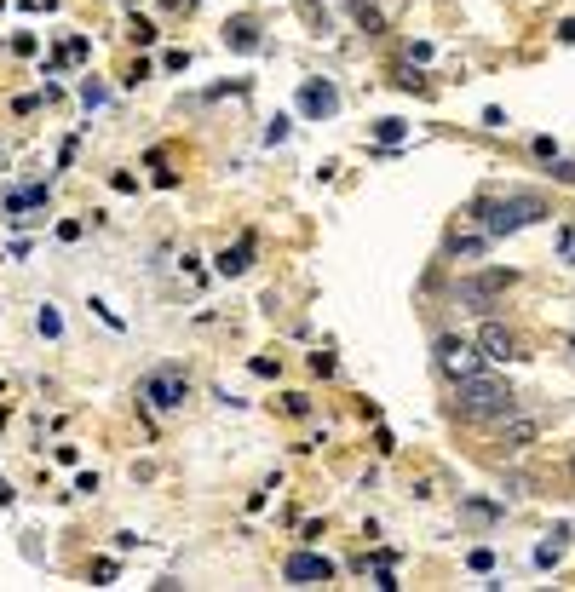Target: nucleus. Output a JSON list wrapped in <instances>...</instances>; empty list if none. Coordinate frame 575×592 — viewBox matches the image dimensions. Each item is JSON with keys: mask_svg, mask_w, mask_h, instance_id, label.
I'll return each mask as SVG.
<instances>
[{"mask_svg": "<svg viewBox=\"0 0 575 592\" xmlns=\"http://www.w3.org/2000/svg\"><path fill=\"white\" fill-rule=\"evenodd\" d=\"M518 409V391L506 386V380H489V374H466L455 380V414L460 420H506V414Z\"/></svg>", "mask_w": 575, "mask_h": 592, "instance_id": "f257e3e1", "label": "nucleus"}, {"mask_svg": "<svg viewBox=\"0 0 575 592\" xmlns=\"http://www.w3.org/2000/svg\"><path fill=\"white\" fill-rule=\"evenodd\" d=\"M547 219V202L541 196H506V202H478V225L489 236H512V230Z\"/></svg>", "mask_w": 575, "mask_h": 592, "instance_id": "f03ea898", "label": "nucleus"}, {"mask_svg": "<svg viewBox=\"0 0 575 592\" xmlns=\"http://www.w3.org/2000/svg\"><path fill=\"white\" fill-rule=\"evenodd\" d=\"M437 368H443L449 380L483 374V351H478V345H466V340H455V334H443V340H437Z\"/></svg>", "mask_w": 575, "mask_h": 592, "instance_id": "7ed1b4c3", "label": "nucleus"}, {"mask_svg": "<svg viewBox=\"0 0 575 592\" xmlns=\"http://www.w3.org/2000/svg\"><path fill=\"white\" fill-rule=\"evenodd\" d=\"M282 575H288L294 587H328V581H334V564H328L322 552H294V558L282 564Z\"/></svg>", "mask_w": 575, "mask_h": 592, "instance_id": "20e7f679", "label": "nucleus"}, {"mask_svg": "<svg viewBox=\"0 0 575 592\" xmlns=\"http://www.w3.org/2000/svg\"><path fill=\"white\" fill-rule=\"evenodd\" d=\"M184 397H190V386H184L179 374H150V380H144V403H150V409H179Z\"/></svg>", "mask_w": 575, "mask_h": 592, "instance_id": "39448f33", "label": "nucleus"}, {"mask_svg": "<svg viewBox=\"0 0 575 592\" xmlns=\"http://www.w3.org/2000/svg\"><path fill=\"white\" fill-rule=\"evenodd\" d=\"M501 288H512V271H489V276H478V282H460V299H466L472 311H489V299L501 294Z\"/></svg>", "mask_w": 575, "mask_h": 592, "instance_id": "423d86ee", "label": "nucleus"}, {"mask_svg": "<svg viewBox=\"0 0 575 592\" xmlns=\"http://www.w3.org/2000/svg\"><path fill=\"white\" fill-rule=\"evenodd\" d=\"M299 110H305V115H317V121H322V115H334V110H340V92L328 87V81H305V87H299Z\"/></svg>", "mask_w": 575, "mask_h": 592, "instance_id": "0eeeda50", "label": "nucleus"}, {"mask_svg": "<svg viewBox=\"0 0 575 592\" xmlns=\"http://www.w3.org/2000/svg\"><path fill=\"white\" fill-rule=\"evenodd\" d=\"M478 345H483V357H495V363H512V357H524V351H518V340L506 334L501 322H483Z\"/></svg>", "mask_w": 575, "mask_h": 592, "instance_id": "6e6552de", "label": "nucleus"}, {"mask_svg": "<svg viewBox=\"0 0 575 592\" xmlns=\"http://www.w3.org/2000/svg\"><path fill=\"white\" fill-rule=\"evenodd\" d=\"M225 41L236 46V52H259V23H253V18H230L225 23Z\"/></svg>", "mask_w": 575, "mask_h": 592, "instance_id": "1a4fd4ad", "label": "nucleus"}, {"mask_svg": "<svg viewBox=\"0 0 575 592\" xmlns=\"http://www.w3.org/2000/svg\"><path fill=\"white\" fill-rule=\"evenodd\" d=\"M248 265H253V236H242L236 248H225V253H219V276H242Z\"/></svg>", "mask_w": 575, "mask_h": 592, "instance_id": "9d476101", "label": "nucleus"}, {"mask_svg": "<svg viewBox=\"0 0 575 592\" xmlns=\"http://www.w3.org/2000/svg\"><path fill=\"white\" fill-rule=\"evenodd\" d=\"M501 443L506 449H529V443H535V420H512V414H506L501 420Z\"/></svg>", "mask_w": 575, "mask_h": 592, "instance_id": "9b49d317", "label": "nucleus"}, {"mask_svg": "<svg viewBox=\"0 0 575 592\" xmlns=\"http://www.w3.org/2000/svg\"><path fill=\"white\" fill-rule=\"evenodd\" d=\"M564 547H570V529H552V541H541V547H535V564H541V570H547V564H558V558H564Z\"/></svg>", "mask_w": 575, "mask_h": 592, "instance_id": "f8f14e48", "label": "nucleus"}, {"mask_svg": "<svg viewBox=\"0 0 575 592\" xmlns=\"http://www.w3.org/2000/svg\"><path fill=\"white\" fill-rule=\"evenodd\" d=\"M41 202H46V190H18L6 207H12V213H23V207H41Z\"/></svg>", "mask_w": 575, "mask_h": 592, "instance_id": "ddd939ff", "label": "nucleus"}, {"mask_svg": "<svg viewBox=\"0 0 575 592\" xmlns=\"http://www.w3.org/2000/svg\"><path fill=\"white\" fill-rule=\"evenodd\" d=\"M133 41L150 46V41H156V23H150V18H133Z\"/></svg>", "mask_w": 575, "mask_h": 592, "instance_id": "4468645a", "label": "nucleus"}, {"mask_svg": "<svg viewBox=\"0 0 575 592\" xmlns=\"http://www.w3.org/2000/svg\"><path fill=\"white\" fill-rule=\"evenodd\" d=\"M374 133H380V144H397V138H403V121H380Z\"/></svg>", "mask_w": 575, "mask_h": 592, "instance_id": "2eb2a0df", "label": "nucleus"}, {"mask_svg": "<svg viewBox=\"0 0 575 592\" xmlns=\"http://www.w3.org/2000/svg\"><path fill=\"white\" fill-rule=\"evenodd\" d=\"M41 334L52 340V334H64V322H58V311H41Z\"/></svg>", "mask_w": 575, "mask_h": 592, "instance_id": "dca6fc26", "label": "nucleus"}, {"mask_svg": "<svg viewBox=\"0 0 575 592\" xmlns=\"http://www.w3.org/2000/svg\"><path fill=\"white\" fill-rule=\"evenodd\" d=\"M558 41H564V46H575V18H564V23H558Z\"/></svg>", "mask_w": 575, "mask_h": 592, "instance_id": "f3484780", "label": "nucleus"}, {"mask_svg": "<svg viewBox=\"0 0 575 592\" xmlns=\"http://www.w3.org/2000/svg\"><path fill=\"white\" fill-rule=\"evenodd\" d=\"M552 173H558V179H564V184H575V161H558Z\"/></svg>", "mask_w": 575, "mask_h": 592, "instance_id": "a211bd4d", "label": "nucleus"}, {"mask_svg": "<svg viewBox=\"0 0 575 592\" xmlns=\"http://www.w3.org/2000/svg\"><path fill=\"white\" fill-rule=\"evenodd\" d=\"M558 248H564V259H575V230H564V236H558Z\"/></svg>", "mask_w": 575, "mask_h": 592, "instance_id": "6ab92c4d", "label": "nucleus"}, {"mask_svg": "<svg viewBox=\"0 0 575 592\" xmlns=\"http://www.w3.org/2000/svg\"><path fill=\"white\" fill-rule=\"evenodd\" d=\"M0 506H12V483L0 478Z\"/></svg>", "mask_w": 575, "mask_h": 592, "instance_id": "aec40b11", "label": "nucleus"}, {"mask_svg": "<svg viewBox=\"0 0 575 592\" xmlns=\"http://www.w3.org/2000/svg\"><path fill=\"white\" fill-rule=\"evenodd\" d=\"M570 478H575V455H570Z\"/></svg>", "mask_w": 575, "mask_h": 592, "instance_id": "412c9836", "label": "nucleus"}, {"mask_svg": "<svg viewBox=\"0 0 575 592\" xmlns=\"http://www.w3.org/2000/svg\"><path fill=\"white\" fill-rule=\"evenodd\" d=\"M357 6H363V0H357Z\"/></svg>", "mask_w": 575, "mask_h": 592, "instance_id": "4be33fe9", "label": "nucleus"}]
</instances>
